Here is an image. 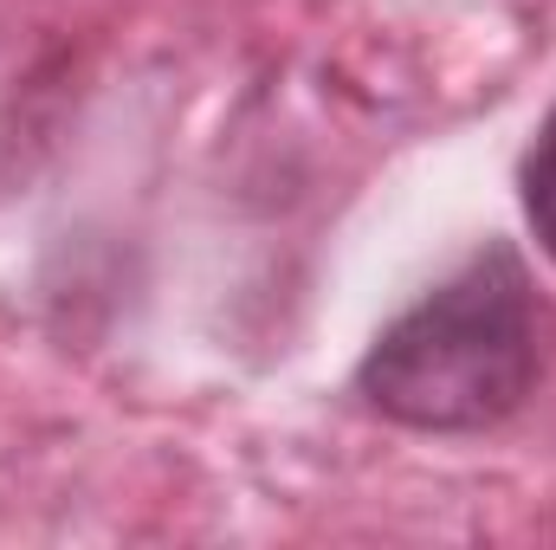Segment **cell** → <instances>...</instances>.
<instances>
[{
  "label": "cell",
  "instance_id": "cell-1",
  "mask_svg": "<svg viewBox=\"0 0 556 550\" xmlns=\"http://www.w3.org/2000/svg\"><path fill=\"white\" fill-rule=\"evenodd\" d=\"M538 383V311L518 247L492 240L369 343L356 396L415 434H485Z\"/></svg>",
  "mask_w": 556,
  "mask_h": 550
},
{
  "label": "cell",
  "instance_id": "cell-2",
  "mask_svg": "<svg viewBox=\"0 0 556 550\" xmlns=\"http://www.w3.org/2000/svg\"><path fill=\"white\" fill-rule=\"evenodd\" d=\"M518 201H525V227L538 234L544 260L556 266V104H551V117L538 124L525 162H518Z\"/></svg>",
  "mask_w": 556,
  "mask_h": 550
}]
</instances>
